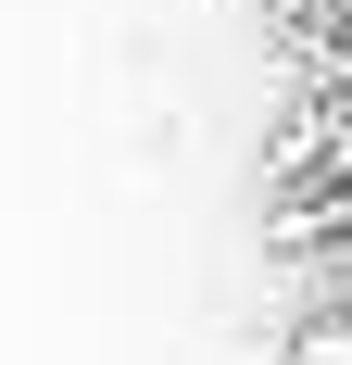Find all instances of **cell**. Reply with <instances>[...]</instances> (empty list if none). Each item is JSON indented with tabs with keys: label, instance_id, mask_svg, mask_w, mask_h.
Returning <instances> with one entry per match:
<instances>
[{
	"label": "cell",
	"instance_id": "cell-1",
	"mask_svg": "<svg viewBox=\"0 0 352 365\" xmlns=\"http://www.w3.org/2000/svg\"><path fill=\"white\" fill-rule=\"evenodd\" d=\"M289 365H352V302H315L302 340H289Z\"/></svg>",
	"mask_w": 352,
	"mask_h": 365
}]
</instances>
